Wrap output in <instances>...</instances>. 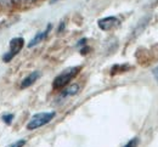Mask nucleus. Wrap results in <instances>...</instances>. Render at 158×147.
<instances>
[{
    "mask_svg": "<svg viewBox=\"0 0 158 147\" xmlns=\"http://www.w3.org/2000/svg\"><path fill=\"white\" fill-rule=\"evenodd\" d=\"M98 26H99L100 29H102L105 32H108V31L118 28L119 26H120V21H119V18L114 17V16H108V17L99 20L98 21Z\"/></svg>",
    "mask_w": 158,
    "mask_h": 147,
    "instance_id": "4",
    "label": "nucleus"
},
{
    "mask_svg": "<svg viewBox=\"0 0 158 147\" xmlns=\"http://www.w3.org/2000/svg\"><path fill=\"white\" fill-rule=\"evenodd\" d=\"M12 2V0H0V5H4V6H7Z\"/></svg>",
    "mask_w": 158,
    "mask_h": 147,
    "instance_id": "11",
    "label": "nucleus"
},
{
    "mask_svg": "<svg viewBox=\"0 0 158 147\" xmlns=\"http://www.w3.org/2000/svg\"><path fill=\"white\" fill-rule=\"evenodd\" d=\"M52 1H56V0H52Z\"/></svg>",
    "mask_w": 158,
    "mask_h": 147,
    "instance_id": "17",
    "label": "nucleus"
},
{
    "mask_svg": "<svg viewBox=\"0 0 158 147\" xmlns=\"http://www.w3.org/2000/svg\"><path fill=\"white\" fill-rule=\"evenodd\" d=\"M14 1V0H12ZM27 1H35V0H27Z\"/></svg>",
    "mask_w": 158,
    "mask_h": 147,
    "instance_id": "16",
    "label": "nucleus"
},
{
    "mask_svg": "<svg viewBox=\"0 0 158 147\" xmlns=\"http://www.w3.org/2000/svg\"><path fill=\"white\" fill-rule=\"evenodd\" d=\"M138 144H139V139L138 137H134V139H131L124 147H136Z\"/></svg>",
    "mask_w": 158,
    "mask_h": 147,
    "instance_id": "8",
    "label": "nucleus"
},
{
    "mask_svg": "<svg viewBox=\"0 0 158 147\" xmlns=\"http://www.w3.org/2000/svg\"><path fill=\"white\" fill-rule=\"evenodd\" d=\"M63 27H64V23H63V22H62V23H61V24H60L59 32H62V28H63Z\"/></svg>",
    "mask_w": 158,
    "mask_h": 147,
    "instance_id": "15",
    "label": "nucleus"
},
{
    "mask_svg": "<svg viewBox=\"0 0 158 147\" xmlns=\"http://www.w3.org/2000/svg\"><path fill=\"white\" fill-rule=\"evenodd\" d=\"M152 74H153V77H155V79L157 80V83H158V66L152 71Z\"/></svg>",
    "mask_w": 158,
    "mask_h": 147,
    "instance_id": "12",
    "label": "nucleus"
},
{
    "mask_svg": "<svg viewBox=\"0 0 158 147\" xmlns=\"http://www.w3.org/2000/svg\"><path fill=\"white\" fill-rule=\"evenodd\" d=\"M2 120L6 123V124H11V122L14 120V114H5L2 117Z\"/></svg>",
    "mask_w": 158,
    "mask_h": 147,
    "instance_id": "9",
    "label": "nucleus"
},
{
    "mask_svg": "<svg viewBox=\"0 0 158 147\" xmlns=\"http://www.w3.org/2000/svg\"><path fill=\"white\" fill-rule=\"evenodd\" d=\"M79 92V85L78 84H72L67 88L63 89V91L61 92V99H64V97H68V96H74Z\"/></svg>",
    "mask_w": 158,
    "mask_h": 147,
    "instance_id": "7",
    "label": "nucleus"
},
{
    "mask_svg": "<svg viewBox=\"0 0 158 147\" xmlns=\"http://www.w3.org/2000/svg\"><path fill=\"white\" fill-rule=\"evenodd\" d=\"M55 116H56L55 112H41V113H37L28 122L27 129L28 130H34V129H38L40 126L46 125L48 123H50L54 119Z\"/></svg>",
    "mask_w": 158,
    "mask_h": 147,
    "instance_id": "2",
    "label": "nucleus"
},
{
    "mask_svg": "<svg viewBox=\"0 0 158 147\" xmlns=\"http://www.w3.org/2000/svg\"><path fill=\"white\" fill-rule=\"evenodd\" d=\"M80 71V67H69V68H66L63 72H61L59 76L54 79L52 82V88L54 89H62L64 88L66 85L68 84Z\"/></svg>",
    "mask_w": 158,
    "mask_h": 147,
    "instance_id": "1",
    "label": "nucleus"
},
{
    "mask_svg": "<svg viewBox=\"0 0 158 147\" xmlns=\"http://www.w3.org/2000/svg\"><path fill=\"white\" fill-rule=\"evenodd\" d=\"M88 50H89V47H83V49H81V51H80V52H81V54H83V55H84V54H85V52H88Z\"/></svg>",
    "mask_w": 158,
    "mask_h": 147,
    "instance_id": "14",
    "label": "nucleus"
},
{
    "mask_svg": "<svg viewBox=\"0 0 158 147\" xmlns=\"http://www.w3.org/2000/svg\"><path fill=\"white\" fill-rule=\"evenodd\" d=\"M24 145H26V140H19V141H16V142L9 145L7 147H23Z\"/></svg>",
    "mask_w": 158,
    "mask_h": 147,
    "instance_id": "10",
    "label": "nucleus"
},
{
    "mask_svg": "<svg viewBox=\"0 0 158 147\" xmlns=\"http://www.w3.org/2000/svg\"><path fill=\"white\" fill-rule=\"evenodd\" d=\"M40 77V72L39 71H34V72H32L29 76H27L23 80H22V83H21V89H27V88H29L31 85H33L35 82H37V79Z\"/></svg>",
    "mask_w": 158,
    "mask_h": 147,
    "instance_id": "6",
    "label": "nucleus"
},
{
    "mask_svg": "<svg viewBox=\"0 0 158 147\" xmlns=\"http://www.w3.org/2000/svg\"><path fill=\"white\" fill-rule=\"evenodd\" d=\"M51 28H52V26L51 24H48V27H46V29L44 31V32H39L31 42L28 43V47H33V46H35V45H38L41 40H44L46 37H48V34L50 33V31H51Z\"/></svg>",
    "mask_w": 158,
    "mask_h": 147,
    "instance_id": "5",
    "label": "nucleus"
},
{
    "mask_svg": "<svg viewBox=\"0 0 158 147\" xmlns=\"http://www.w3.org/2000/svg\"><path fill=\"white\" fill-rule=\"evenodd\" d=\"M84 44H86V39H81V40L78 43V46H80V45H84Z\"/></svg>",
    "mask_w": 158,
    "mask_h": 147,
    "instance_id": "13",
    "label": "nucleus"
},
{
    "mask_svg": "<svg viewBox=\"0 0 158 147\" xmlns=\"http://www.w3.org/2000/svg\"><path fill=\"white\" fill-rule=\"evenodd\" d=\"M23 45H24V40H23V38H14V39H11V42H10V45H9V51L2 56V61L4 62H10L19 52H20L21 50H22V47H23Z\"/></svg>",
    "mask_w": 158,
    "mask_h": 147,
    "instance_id": "3",
    "label": "nucleus"
}]
</instances>
